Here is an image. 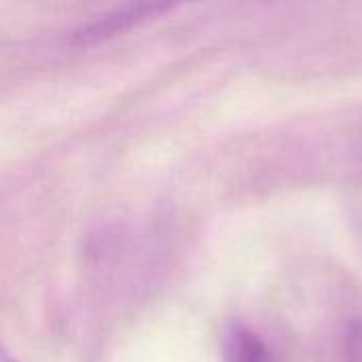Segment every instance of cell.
Here are the masks:
<instances>
[{"label": "cell", "instance_id": "cell-1", "mask_svg": "<svg viewBox=\"0 0 362 362\" xmlns=\"http://www.w3.org/2000/svg\"><path fill=\"white\" fill-rule=\"evenodd\" d=\"M225 362H274L263 337L246 325H231L225 339Z\"/></svg>", "mask_w": 362, "mask_h": 362}, {"label": "cell", "instance_id": "cell-2", "mask_svg": "<svg viewBox=\"0 0 362 362\" xmlns=\"http://www.w3.org/2000/svg\"><path fill=\"white\" fill-rule=\"evenodd\" d=\"M346 362H362V325H354L348 333Z\"/></svg>", "mask_w": 362, "mask_h": 362}, {"label": "cell", "instance_id": "cell-3", "mask_svg": "<svg viewBox=\"0 0 362 362\" xmlns=\"http://www.w3.org/2000/svg\"><path fill=\"white\" fill-rule=\"evenodd\" d=\"M0 362H15V361H13V358H11V356H8V354H6V352L0 348Z\"/></svg>", "mask_w": 362, "mask_h": 362}]
</instances>
